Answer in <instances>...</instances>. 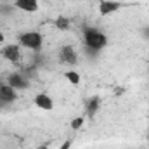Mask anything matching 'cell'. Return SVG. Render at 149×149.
Wrapping results in <instances>:
<instances>
[{
    "label": "cell",
    "instance_id": "6da1fadb",
    "mask_svg": "<svg viewBox=\"0 0 149 149\" xmlns=\"http://www.w3.org/2000/svg\"><path fill=\"white\" fill-rule=\"evenodd\" d=\"M83 43H85V47H90V49L101 52L104 47H108V37L104 31H101L94 26H85L83 28Z\"/></svg>",
    "mask_w": 149,
    "mask_h": 149
},
{
    "label": "cell",
    "instance_id": "7a4b0ae2",
    "mask_svg": "<svg viewBox=\"0 0 149 149\" xmlns=\"http://www.w3.org/2000/svg\"><path fill=\"white\" fill-rule=\"evenodd\" d=\"M42 42H43V40H42V35L37 33V31H24V33L19 35V43H21L23 47L33 50V52H40Z\"/></svg>",
    "mask_w": 149,
    "mask_h": 149
},
{
    "label": "cell",
    "instance_id": "3957f363",
    "mask_svg": "<svg viewBox=\"0 0 149 149\" xmlns=\"http://www.w3.org/2000/svg\"><path fill=\"white\" fill-rule=\"evenodd\" d=\"M0 56L5 57L7 61H10L12 64H19L21 63V49L16 43H9V45L2 47L0 49Z\"/></svg>",
    "mask_w": 149,
    "mask_h": 149
},
{
    "label": "cell",
    "instance_id": "277c9868",
    "mask_svg": "<svg viewBox=\"0 0 149 149\" xmlns=\"http://www.w3.org/2000/svg\"><path fill=\"white\" fill-rule=\"evenodd\" d=\"M59 61L63 64H68V66H74L78 63V54L73 49V45H63L61 50H59Z\"/></svg>",
    "mask_w": 149,
    "mask_h": 149
},
{
    "label": "cell",
    "instance_id": "5b68a950",
    "mask_svg": "<svg viewBox=\"0 0 149 149\" xmlns=\"http://www.w3.org/2000/svg\"><path fill=\"white\" fill-rule=\"evenodd\" d=\"M7 85H10L14 90H26L30 88V80L23 73H10L7 78Z\"/></svg>",
    "mask_w": 149,
    "mask_h": 149
},
{
    "label": "cell",
    "instance_id": "8992f818",
    "mask_svg": "<svg viewBox=\"0 0 149 149\" xmlns=\"http://www.w3.org/2000/svg\"><path fill=\"white\" fill-rule=\"evenodd\" d=\"M16 99H17L16 90H14L10 85L0 81V102H3V104H12Z\"/></svg>",
    "mask_w": 149,
    "mask_h": 149
},
{
    "label": "cell",
    "instance_id": "52a82bcc",
    "mask_svg": "<svg viewBox=\"0 0 149 149\" xmlns=\"http://www.w3.org/2000/svg\"><path fill=\"white\" fill-rule=\"evenodd\" d=\"M121 9V3L116 0H101L99 2V14L101 16H109L113 12H118Z\"/></svg>",
    "mask_w": 149,
    "mask_h": 149
},
{
    "label": "cell",
    "instance_id": "ba28073f",
    "mask_svg": "<svg viewBox=\"0 0 149 149\" xmlns=\"http://www.w3.org/2000/svg\"><path fill=\"white\" fill-rule=\"evenodd\" d=\"M33 102H35V106H38L40 109H45V111H50L54 108V101L47 94H37L35 99H33Z\"/></svg>",
    "mask_w": 149,
    "mask_h": 149
},
{
    "label": "cell",
    "instance_id": "9c48e42d",
    "mask_svg": "<svg viewBox=\"0 0 149 149\" xmlns=\"http://www.w3.org/2000/svg\"><path fill=\"white\" fill-rule=\"evenodd\" d=\"M99 108H101V99L97 95H94V97L87 99V102H85V114L88 118H94L95 113L99 111Z\"/></svg>",
    "mask_w": 149,
    "mask_h": 149
},
{
    "label": "cell",
    "instance_id": "30bf717a",
    "mask_svg": "<svg viewBox=\"0 0 149 149\" xmlns=\"http://www.w3.org/2000/svg\"><path fill=\"white\" fill-rule=\"evenodd\" d=\"M16 9L24 10V12H37L38 10V0H14Z\"/></svg>",
    "mask_w": 149,
    "mask_h": 149
},
{
    "label": "cell",
    "instance_id": "8fae6325",
    "mask_svg": "<svg viewBox=\"0 0 149 149\" xmlns=\"http://www.w3.org/2000/svg\"><path fill=\"white\" fill-rule=\"evenodd\" d=\"M54 24H56L57 30H70V19L64 17V16H59V17L54 21Z\"/></svg>",
    "mask_w": 149,
    "mask_h": 149
},
{
    "label": "cell",
    "instance_id": "7c38bea8",
    "mask_svg": "<svg viewBox=\"0 0 149 149\" xmlns=\"http://www.w3.org/2000/svg\"><path fill=\"white\" fill-rule=\"evenodd\" d=\"M64 76H66V80H68L70 83H73V85H78V83H80V74L76 73V71H73V70L66 71Z\"/></svg>",
    "mask_w": 149,
    "mask_h": 149
},
{
    "label": "cell",
    "instance_id": "4fadbf2b",
    "mask_svg": "<svg viewBox=\"0 0 149 149\" xmlns=\"http://www.w3.org/2000/svg\"><path fill=\"white\" fill-rule=\"evenodd\" d=\"M14 10H16V5H10V3H2V5H0V14L10 16Z\"/></svg>",
    "mask_w": 149,
    "mask_h": 149
},
{
    "label": "cell",
    "instance_id": "5bb4252c",
    "mask_svg": "<svg viewBox=\"0 0 149 149\" xmlns=\"http://www.w3.org/2000/svg\"><path fill=\"white\" fill-rule=\"evenodd\" d=\"M81 125H83V116H78V118H74L73 121H71V128L73 130H80Z\"/></svg>",
    "mask_w": 149,
    "mask_h": 149
},
{
    "label": "cell",
    "instance_id": "9a60e30c",
    "mask_svg": "<svg viewBox=\"0 0 149 149\" xmlns=\"http://www.w3.org/2000/svg\"><path fill=\"white\" fill-rule=\"evenodd\" d=\"M141 33H142V37L146 38V40H149V24H148V26H144V28L141 30Z\"/></svg>",
    "mask_w": 149,
    "mask_h": 149
},
{
    "label": "cell",
    "instance_id": "2e32d148",
    "mask_svg": "<svg viewBox=\"0 0 149 149\" xmlns=\"http://www.w3.org/2000/svg\"><path fill=\"white\" fill-rule=\"evenodd\" d=\"M70 148H71V141H66V142L61 146V149H70Z\"/></svg>",
    "mask_w": 149,
    "mask_h": 149
},
{
    "label": "cell",
    "instance_id": "e0dca14e",
    "mask_svg": "<svg viewBox=\"0 0 149 149\" xmlns=\"http://www.w3.org/2000/svg\"><path fill=\"white\" fill-rule=\"evenodd\" d=\"M37 149H49V146H47V144H42V146H38Z\"/></svg>",
    "mask_w": 149,
    "mask_h": 149
},
{
    "label": "cell",
    "instance_id": "ac0fdd59",
    "mask_svg": "<svg viewBox=\"0 0 149 149\" xmlns=\"http://www.w3.org/2000/svg\"><path fill=\"white\" fill-rule=\"evenodd\" d=\"M3 42H5V37H3V35L0 33V43H3Z\"/></svg>",
    "mask_w": 149,
    "mask_h": 149
},
{
    "label": "cell",
    "instance_id": "d6986e66",
    "mask_svg": "<svg viewBox=\"0 0 149 149\" xmlns=\"http://www.w3.org/2000/svg\"><path fill=\"white\" fill-rule=\"evenodd\" d=\"M3 106H5V104H3V102H0V109H2V108H3Z\"/></svg>",
    "mask_w": 149,
    "mask_h": 149
},
{
    "label": "cell",
    "instance_id": "ffe728a7",
    "mask_svg": "<svg viewBox=\"0 0 149 149\" xmlns=\"http://www.w3.org/2000/svg\"><path fill=\"white\" fill-rule=\"evenodd\" d=\"M148 141H149V128H148Z\"/></svg>",
    "mask_w": 149,
    "mask_h": 149
}]
</instances>
